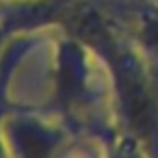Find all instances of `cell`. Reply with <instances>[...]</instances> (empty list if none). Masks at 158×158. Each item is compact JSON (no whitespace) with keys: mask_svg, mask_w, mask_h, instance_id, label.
Masks as SVG:
<instances>
[{"mask_svg":"<svg viewBox=\"0 0 158 158\" xmlns=\"http://www.w3.org/2000/svg\"><path fill=\"white\" fill-rule=\"evenodd\" d=\"M67 136L69 130L61 119L31 106L13 110L5 126L9 158H56Z\"/></svg>","mask_w":158,"mask_h":158,"instance_id":"obj_2","label":"cell"},{"mask_svg":"<svg viewBox=\"0 0 158 158\" xmlns=\"http://www.w3.org/2000/svg\"><path fill=\"white\" fill-rule=\"evenodd\" d=\"M0 2H11V0H0Z\"/></svg>","mask_w":158,"mask_h":158,"instance_id":"obj_8","label":"cell"},{"mask_svg":"<svg viewBox=\"0 0 158 158\" xmlns=\"http://www.w3.org/2000/svg\"><path fill=\"white\" fill-rule=\"evenodd\" d=\"M106 158H149V154L136 143L132 141L130 136L117 132L110 141V147H108V156Z\"/></svg>","mask_w":158,"mask_h":158,"instance_id":"obj_6","label":"cell"},{"mask_svg":"<svg viewBox=\"0 0 158 158\" xmlns=\"http://www.w3.org/2000/svg\"><path fill=\"white\" fill-rule=\"evenodd\" d=\"M132 41L158 74V2H145L136 11V31Z\"/></svg>","mask_w":158,"mask_h":158,"instance_id":"obj_4","label":"cell"},{"mask_svg":"<svg viewBox=\"0 0 158 158\" xmlns=\"http://www.w3.org/2000/svg\"><path fill=\"white\" fill-rule=\"evenodd\" d=\"M50 82L46 113L61 119L69 132L117 134L108 69L85 41L67 33L56 37Z\"/></svg>","mask_w":158,"mask_h":158,"instance_id":"obj_1","label":"cell"},{"mask_svg":"<svg viewBox=\"0 0 158 158\" xmlns=\"http://www.w3.org/2000/svg\"><path fill=\"white\" fill-rule=\"evenodd\" d=\"M11 35H13V33H11L2 22H0V54H2V48H5V44L9 41V37H11Z\"/></svg>","mask_w":158,"mask_h":158,"instance_id":"obj_7","label":"cell"},{"mask_svg":"<svg viewBox=\"0 0 158 158\" xmlns=\"http://www.w3.org/2000/svg\"><path fill=\"white\" fill-rule=\"evenodd\" d=\"M115 136V134H113ZM113 136L102 132H69L56 158H106Z\"/></svg>","mask_w":158,"mask_h":158,"instance_id":"obj_5","label":"cell"},{"mask_svg":"<svg viewBox=\"0 0 158 158\" xmlns=\"http://www.w3.org/2000/svg\"><path fill=\"white\" fill-rule=\"evenodd\" d=\"M41 44H44L41 31L39 33H18V35L9 37V41L2 48V54H0V158H9L7 141H5L7 119L13 115V110H18L22 106V104L13 102V98H11V87H13L15 74Z\"/></svg>","mask_w":158,"mask_h":158,"instance_id":"obj_3","label":"cell"}]
</instances>
